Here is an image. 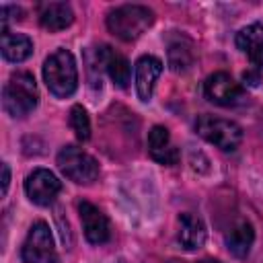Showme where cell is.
I'll return each mask as SVG.
<instances>
[{
  "label": "cell",
  "mask_w": 263,
  "mask_h": 263,
  "mask_svg": "<svg viewBox=\"0 0 263 263\" xmlns=\"http://www.w3.org/2000/svg\"><path fill=\"white\" fill-rule=\"evenodd\" d=\"M70 127H72L74 136L80 142H86L90 138V121H88V115H86L84 107L74 105L70 109Z\"/></svg>",
  "instance_id": "19"
},
{
  "label": "cell",
  "mask_w": 263,
  "mask_h": 263,
  "mask_svg": "<svg viewBox=\"0 0 263 263\" xmlns=\"http://www.w3.org/2000/svg\"><path fill=\"white\" fill-rule=\"evenodd\" d=\"M191 64H193L191 45L189 43H181V41L171 43V47H168V66L175 72H185Z\"/></svg>",
  "instance_id": "18"
},
{
  "label": "cell",
  "mask_w": 263,
  "mask_h": 263,
  "mask_svg": "<svg viewBox=\"0 0 263 263\" xmlns=\"http://www.w3.org/2000/svg\"><path fill=\"white\" fill-rule=\"evenodd\" d=\"M0 49H2V58H4V60L18 64V62H25V60L33 53V41H31L27 35L2 31Z\"/></svg>",
  "instance_id": "17"
},
{
  "label": "cell",
  "mask_w": 263,
  "mask_h": 263,
  "mask_svg": "<svg viewBox=\"0 0 263 263\" xmlns=\"http://www.w3.org/2000/svg\"><path fill=\"white\" fill-rule=\"evenodd\" d=\"M154 23V12L142 4H123L107 14L109 31L121 41H134L144 35Z\"/></svg>",
  "instance_id": "2"
},
{
  "label": "cell",
  "mask_w": 263,
  "mask_h": 263,
  "mask_svg": "<svg viewBox=\"0 0 263 263\" xmlns=\"http://www.w3.org/2000/svg\"><path fill=\"white\" fill-rule=\"evenodd\" d=\"M242 80H245V84H249V86H257V84L261 82V70L253 68V70L245 72V74H242Z\"/></svg>",
  "instance_id": "20"
},
{
  "label": "cell",
  "mask_w": 263,
  "mask_h": 263,
  "mask_svg": "<svg viewBox=\"0 0 263 263\" xmlns=\"http://www.w3.org/2000/svg\"><path fill=\"white\" fill-rule=\"evenodd\" d=\"M181 247L185 251H197L205 242V224L201 218L193 214H181L179 216V234H177Z\"/></svg>",
  "instance_id": "13"
},
{
  "label": "cell",
  "mask_w": 263,
  "mask_h": 263,
  "mask_svg": "<svg viewBox=\"0 0 263 263\" xmlns=\"http://www.w3.org/2000/svg\"><path fill=\"white\" fill-rule=\"evenodd\" d=\"M199 263H222V261H218V259H201Z\"/></svg>",
  "instance_id": "22"
},
{
  "label": "cell",
  "mask_w": 263,
  "mask_h": 263,
  "mask_svg": "<svg viewBox=\"0 0 263 263\" xmlns=\"http://www.w3.org/2000/svg\"><path fill=\"white\" fill-rule=\"evenodd\" d=\"M203 92L208 101L220 107H236L247 101V92L242 84H238L230 74L226 72H216L205 78L203 82Z\"/></svg>",
  "instance_id": "6"
},
{
  "label": "cell",
  "mask_w": 263,
  "mask_h": 263,
  "mask_svg": "<svg viewBox=\"0 0 263 263\" xmlns=\"http://www.w3.org/2000/svg\"><path fill=\"white\" fill-rule=\"evenodd\" d=\"M8 183H10V168H8L6 162H2V195H6Z\"/></svg>",
  "instance_id": "21"
},
{
  "label": "cell",
  "mask_w": 263,
  "mask_h": 263,
  "mask_svg": "<svg viewBox=\"0 0 263 263\" xmlns=\"http://www.w3.org/2000/svg\"><path fill=\"white\" fill-rule=\"evenodd\" d=\"M226 240V247L228 251L238 257V259H245L249 253H251V247H253V240H255V230L251 226V222L247 220H238L224 236Z\"/></svg>",
  "instance_id": "16"
},
{
  "label": "cell",
  "mask_w": 263,
  "mask_h": 263,
  "mask_svg": "<svg viewBox=\"0 0 263 263\" xmlns=\"http://www.w3.org/2000/svg\"><path fill=\"white\" fill-rule=\"evenodd\" d=\"M53 257V236L43 220H37L23 242L21 259L23 263H45Z\"/></svg>",
  "instance_id": "7"
},
{
  "label": "cell",
  "mask_w": 263,
  "mask_h": 263,
  "mask_svg": "<svg viewBox=\"0 0 263 263\" xmlns=\"http://www.w3.org/2000/svg\"><path fill=\"white\" fill-rule=\"evenodd\" d=\"M78 214H80V222H82V230L88 242L92 245H103L109 240V220L107 216L92 203L88 201H80L78 203Z\"/></svg>",
  "instance_id": "9"
},
{
  "label": "cell",
  "mask_w": 263,
  "mask_h": 263,
  "mask_svg": "<svg viewBox=\"0 0 263 263\" xmlns=\"http://www.w3.org/2000/svg\"><path fill=\"white\" fill-rule=\"evenodd\" d=\"M39 101L35 78L29 72H16L10 76L2 90V107L10 117H27Z\"/></svg>",
  "instance_id": "3"
},
{
  "label": "cell",
  "mask_w": 263,
  "mask_h": 263,
  "mask_svg": "<svg viewBox=\"0 0 263 263\" xmlns=\"http://www.w3.org/2000/svg\"><path fill=\"white\" fill-rule=\"evenodd\" d=\"M148 152L160 164L173 166L179 162V148L173 144L171 134L164 125H154L148 132Z\"/></svg>",
  "instance_id": "11"
},
{
  "label": "cell",
  "mask_w": 263,
  "mask_h": 263,
  "mask_svg": "<svg viewBox=\"0 0 263 263\" xmlns=\"http://www.w3.org/2000/svg\"><path fill=\"white\" fill-rule=\"evenodd\" d=\"M234 41H236V47L249 58L253 68L261 70L263 68V25L253 23V25L242 27L236 33Z\"/></svg>",
  "instance_id": "12"
},
{
  "label": "cell",
  "mask_w": 263,
  "mask_h": 263,
  "mask_svg": "<svg viewBox=\"0 0 263 263\" xmlns=\"http://www.w3.org/2000/svg\"><path fill=\"white\" fill-rule=\"evenodd\" d=\"M58 166L64 177L78 185H90L99 177V162L76 146H64L58 152Z\"/></svg>",
  "instance_id": "5"
},
{
  "label": "cell",
  "mask_w": 263,
  "mask_h": 263,
  "mask_svg": "<svg viewBox=\"0 0 263 263\" xmlns=\"http://www.w3.org/2000/svg\"><path fill=\"white\" fill-rule=\"evenodd\" d=\"M162 74V62L154 55H142L136 62V90L140 101L148 103L154 92V84Z\"/></svg>",
  "instance_id": "10"
},
{
  "label": "cell",
  "mask_w": 263,
  "mask_h": 263,
  "mask_svg": "<svg viewBox=\"0 0 263 263\" xmlns=\"http://www.w3.org/2000/svg\"><path fill=\"white\" fill-rule=\"evenodd\" d=\"M195 132L224 152H234L242 142V129L238 123L214 115H199L195 121Z\"/></svg>",
  "instance_id": "4"
},
{
  "label": "cell",
  "mask_w": 263,
  "mask_h": 263,
  "mask_svg": "<svg viewBox=\"0 0 263 263\" xmlns=\"http://www.w3.org/2000/svg\"><path fill=\"white\" fill-rule=\"evenodd\" d=\"M62 191V181L47 168H35L25 179V193L37 205H49Z\"/></svg>",
  "instance_id": "8"
},
{
  "label": "cell",
  "mask_w": 263,
  "mask_h": 263,
  "mask_svg": "<svg viewBox=\"0 0 263 263\" xmlns=\"http://www.w3.org/2000/svg\"><path fill=\"white\" fill-rule=\"evenodd\" d=\"M97 58H99V62L105 66V70H107L109 78L113 80V84H117L119 88H125L127 82H129V74H132L129 62H127L121 53H117L113 47H109V45H103V47L99 49Z\"/></svg>",
  "instance_id": "14"
},
{
  "label": "cell",
  "mask_w": 263,
  "mask_h": 263,
  "mask_svg": "<svg viewBox=\"0 0 263 263\" xmlns=\"http://www.w3.org/2000/svg\"><path fill=\"white\" fill-rule=\"evenodd\" d=\"M43 80L53 97H72L78 86V70L74 55L64 47L55 49L43 64Z\"/></svg>",
  "instance_id": "1"
},
{
  "label": "cell",
  "mask_w": 263,
  "mask_h": 263,
  "mask_svg": "<svg viewBox=\"0 0 263 263\" xmlns=\"http://www.w3.org/2000/svg\"><path fill=\"white\" fill-rule=\"evenodd\" d=\"M72 21H74V12L66 2H47V4H41L39 8V23L43 29L51 33L70 27Z\"/></svg>",
  "instance_id": "15"
}]
</instances>
